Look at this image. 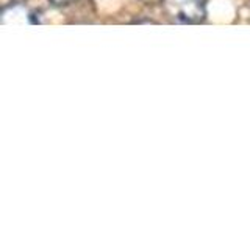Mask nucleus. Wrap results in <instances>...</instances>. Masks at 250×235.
I'll list each match as a JSON object with an SVG mask.
<instances>
[{
	"mask_svg": "<svg viewBox=\"0 0 250 235\" xmlns=\"http://www.w3.org/2000/svg\"><path fill=\"white\" fill-rule=\"evenodd\" d=\"M161 10L172 24L197 25L207 21V0H161Z\"/></svg>",
	"mask_w": 250,
	"mask_h": 235,
	"instance_id": "f257e3e1",
	"label": "nucleus"
},
{
	"mask_svg": "<svg viewBox=\"0 0 250 235\" xmlns=\"http://www.w3.org/2000/svg\"><path fill=\"white\" fill-rule=\"evenodd\" d=\"M78 0H49V3L55 8H67L70 5L77 3Z\"/></svg>",
	"mask_w": 250,
	"mask_h": 235,
	"instance_id": "7ed1b4c3",
	"label": "nucleus"
},
{
	"mask_svg": "<svg viewBox=\"0 0 250 235\" xmlns=\"http://www.w3.org/2000/svg\"><path fill=\"white\" fill-rule=\"evenodd\" d=\"M3 25H36L41 24L36 10H31L23 2H10L3 6L2 18Z\"/></svg>",
	"mask_w": 250,
	"mask_h": 235,
	"instance_id": "f03ea898",
	"label": "nucleus"
}]
</instances>
